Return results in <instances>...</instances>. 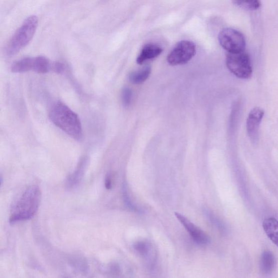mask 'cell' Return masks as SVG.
<instances>
[{
	"mask_svg": "<svg viewBox=\"0 0 278 278\" xmlns=\"http://www.w3.org/2000/svg\"><path fill=\"white\" fill-rule=\"evenodd\" d=\"M51 70V63L47 58L38 56L35 58L34 72L39 74H46Z\"/></svg>",
	"mask_w": 278,
	"mask_h": 278,
	"instance_id": "cell-15",
	"label": "cell"
},
{
	"mask_svg": "<svg viewBox=\"0 0 278 278\" xmlns=\"http://www.w3.org/2000/svg\"><path fill=\"white\" fill-rule=\"evenodd\" d=\"M264 112L260 107L254 108L250 112L247 120V131L250 141L254 144L259 139V128Z\"/></svg>",
	"mask_w": 278,
	"mask_h": 278,
	"instance_id": "cell-7",
	"label": "cell"
},
{
	"mask_svg": "<svg viewBox=\"0 0 278 278\" xmlns=\"http://www.w3.org/2000/svg\"><path fill=\"white\" fill-rule=\"evenodd\" d=\"M221 47L229 53H237L244 51L245 40L241 32L230 28L224 29L218 35Z\"/></svg>",
	"mask_w": 278,
	"mask_h": 278,
	"instance_id": "cell-5",
	"label": "cell"
},
{
	"mask_svg": "<svg viewBox=\"0 0 278 278\" xmlns=\"http://www.w3.org/2000/svg\"><path fill=\"white\" fill-rule=\"evenodd\" d=\"M276 258L269 250H265L261 254L260 268L262 273L269 275L273 272L276 267Z\"/></svg>",
	"mask_w": 278,
	"mask_h": 278,
	"instance_id": "cell-11",
	"label": "cell"
},
{
	"mask_svg": "<svg viewBox=\"0 0 278 278\" xmlns=\"http://www.w3.org/2000/svg\"><path fill=\"white\" fill-rule=\"evenodd\" d=\"M263 228L270 240L278 247V220L273 217L264 219Z\"/></svg>",
	"mask_w": 278,
	"mask_h": 278,
	"instance_id": "cell-12",
	"label": "cell"
},
{
	"mask_svg": "<svg viewBox=\"0 0 278 278\" xmlns=\"http://www.w3.org/2000/svg\"><path fill=\"white\" fill-rule=\"evenodd\" d=\"M38 23V18L36 16H31L26 19L22 27L13 36L6 48V53L8 56H14L27 46L35 34Z\"/></svg>",
	"mask_w": 278,
	"mask_h": 278,
	"instance_id": "cell-3",
	"label": "cell"
},
{
	"mask_svg": "<svg viewBox=\"0 0 278 278\" xmlns=\"http://www.w3.org/2000/svg\"><path fill=\"white\" fill-rule=\"evenodd\" d=\"M35 58L27 57L12 64L11 70L14 73H23L34 71Z\"/></svg>",
	"mask_w": 278,
	"mask_h": 278,
	"instance_id": "cell-13",
	"label": "cell"
},
{
	"mask_svg": "<svg viewBox=\"0 0 278 278\" xmlns=\"http://www.w3.org/2000/svg\"><path fill=\"white\" fill-rule=\"evenodd\" d=\"M88 160L87 158L82 159L75 171L69 176L67 180L66 186L69 189H73L81 182L87 169Z\"/></svg>",
	"mask_w": 278,
	"mask_h": 278,
	"instance_id": "cell-9",
	"label": "cell"
},
{
	"mask_svg": "<svg viewBox=\"0 0 278 278\" xmlns=\"http://www.w3.org/2000/svg\"><path fill=\"white\" fill-rule=\"evenodd\" d=\"M135 248L142 254H145L147 250V245L143 242L138 243L135 245Z\"/></svg>",
	"mask_w": 278,
	"mask_h": 278,
	"instance_id": "cell-19",
	"label": "cell"
},
{
	"mask_svg": "<svg viewBox=\"0 0 278 278\" xmlns=\"http://www.w3.org/2000/svg\"><path fill=\"white\" fill-rule=\"evenodd\" d=\"M51 70L56 73L62 74L64 70V64L60 62H55L52 63Z\"/></svg>",
	"mask_w": 278,
	"mask_h": 278,
	"instance_id": "cell-18",
	"label": "cell"
},
{
	"mask_svg": "<svg viewBox=\"0 0 278 278\" xmlns=\"http://www.w3.org/2000/svg\"><path fill=\"white\" fill-rule=\"evenodd\" d=\"M175 215L184 228L188 231L194 241L200 244H206L210 241V238L205 232L192 223L188 219L176 212Z\"/></svg>",
	"mask_w": 278,
	"mask_h": 278,
	"instance_id": "cell-8",
	"label": "cell"
},
{
	"mask_svg": "<svg viewBox=\"0 0 278 278\" xmlns=\"http://www.w3.org/2000/svg\"><path fill=\"white\" fill-rule=\"evenodd\" d=\"M132 98V90L128 88H125L123 89L122 92V101L123 105H124L125 107H128L130 106Z\"/></svg>",
	"mask_w": 278,
	"mask_h": 278,
	"instance_id": "cell-17",
	"label": "cell"
},
{
	"mask_svg": "<svg viewBox=\"0 0 278 278\" xmlns=\"http://www.w3.org/2000/svg\"><path fill=\"white\" fill-rule=\"evenodd\" d=\"M238 7L246 10H255L260 7V0H232Z\"/></svg>",
	"mask_w": 278,
	"mask_h": 278,
	"instance_id": "cell-16",
	"label": "cell"
},
{
	"mask_svg": "<svg viewBox=\"0 0 278 278\" xmlns=\"http://www.w3.org/2000/svg\"><path fill=\"white\" fill-rule=\"evenodd\" d=\"M49 117L56 126L72 138L76 140L82 138V127L78 115L63 103H56L51 109Z\"/></svg>",
	"mask_w": 278,
	"mask_h": 278,
	"instance_id": "cell-2",
	"label": "cell"
},
{
	"mask_svg": "<svg viewBox=\"0 0 278 278\" xmlns=\"http://www.w3.org/2000/svg\"><path fill=\"white\" fill-rule=\"evenodd\" d=\"M151 73L150 67H144L137 72H133L129 75V79L134 85H140L149 77Z\"/></svg>",
	"mask_w": 278,
	"mask_h": 278,
	"instance_id": "cell-14",
	"label": "cell"
},
{
	"mask_svg": "<svg viewBox=\"0 0 278 278\" xmlns=\"http://www.w3.org/2000/svg\"><path fill=\"white\" fill-rule=\"evenodd\" d=\"M42 199L40 187L32 185L26 190L13 206L11 212V223L29 220L36 214Z\"/></svg>",
	"mask_w": 278,
	"mask_h": 278,
	"instance_id": "cell-1",
	"label": "cell"
},
{
	"mask_svg": "<svg viewBox=\"0 0 278 278\" xmlns=\"http://www.w3.org/2000/svg\"><path fill=\"white\" fill-rule=\"evenodd\" d=\"M106 187L108 189H110L112 188V181L111 179V176H108L106 179L105 182Z\"/></svg>",
	"mask_w": 278,
	"mask_h": 278,
	"instance_id": "cell-20",
	"label": "cell"
},
{
	"mask_svg": "<svg viewBox=\"0 0 278 278\" xmlns=\"http://www.w3.org/2000/svg\"><path fill=\"white\" fill-rule=\"evenodd\" d=\"M163 49L157 45L148 44L142 49L137 59L138 64H143L145 61L153 59L162 53Z\"/></svg>",
	"mask_w": 278,
	"mask_h": 278,
	"instance_id": "cell-10",
	"label": "cell"
},
{
	"mask_svg": "<svg viewBox=\"0 0 278 278\" xmlns=\"http://www.w3.org/2000/svg\"><path fill=\"white\" fill-rule=\"evenodd\" d=\"M196 47L195 44L188 41L179 42L171 51L167 58L171 66H176L188 63L195 56Z\"/></svg>",
	"mask_w": 278,
	"mask_h": 278,
	"instance_id": "cell-6",
	"label": "cell"
},
{
	"mask_svg": "<svg viewBox=\"0 0 278 278\" xmlns=\"http://www.w3.org/2000/svg\"><path fill=\"white\" fill-rule=\"evenodd\" d=\"M226 64L230 72L240 79H249L253 74L250 57L244 51L237 53H228Z\"/></svg>",
	"mask_w": 278,
	"mask_h": 278,
	"instance_id": "cell-4",
	"label": "cell"
}]
</instances>
